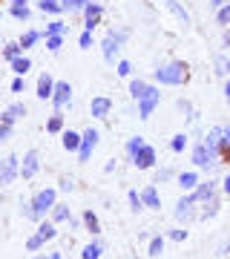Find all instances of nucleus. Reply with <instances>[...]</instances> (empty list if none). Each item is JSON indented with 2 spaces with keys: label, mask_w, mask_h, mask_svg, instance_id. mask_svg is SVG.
<instances>
[{
  "label": "nucleus",
  "mask_w": 230,
  "mask_h": 259,
  "mask_svg": "<svg viewBox=\"0 0 230 259\" xmlns=\"http://www.w3.org/2000/svg\"><path fill=\"white\" fill-rule=\"evenodd\" d=\"M141 202H144V207H161V199H158V193H156V185H150V187H144V193H141Z\"/></svg>",
  "instance_id": "obj_16"
},
{
  "label": "nucleus",
  "mask_w": 230,
  "mask_h": 259,
  "mask_svg": "<svg viewBox=\"0 0 230 259\" xmlns=\"http://www.w3.org/2000/svg\"><path fill=\"white\" fill-rule=\"evenodd\" d=\"M61 32H64V23H49V26H46V35H61Z\"/></svg>",
  "instance_id": "obj_44"
},
{
  "label": "nucleus",
  "mask_w": 230,
  "mask_h": 259,
  "mask_svg": "<svg viewBox=\"0 0 230 259\" xmlns=\"http://www.w3.org/2000/svg\"><path fill=\"white\" fill-rule=\"evenodd\" d=\"M52 210H55V222H69V207H64V204H55Z\"/></svg>",
  "instance_id": "obj_37"
},
{
  "label": "nucleus",
  "mask_w": 230,
  "mask_h": 259,
  "mask_svg": "<svg viewBox=\"0 0 230 259\" xmlns=\"http://www.w3.org/2000/svg\"><path fill=\"white\" fill-rule=\"evenodd\" d=\"M147 87H150L147 81H141V78H138V81H132V83H129V95H132V98H135V101H138L141 95L147 93Z\"/></svg>",
  "instance_id": "obj_26"
},
{
  "label": "nucleus",
  "mask_w": 230,
  "mask_h": 259,
  "mask_svg": "<svg viewBox=\"0 0 230 259\" xmlns=\"http://www.w3.org/2000/svg\"><path fill=\"white\" fill-rule=\"evenodd\" d=\"M46 130H49V133H61V130H64V118H61V115H52L49 124H46Z\"/></svg>",
  "instance_id": "obj_38"
},
{
  "label": "nucleus",
  "mask_w": 230,
  "mask_h": 259,
  "mask_svg": "<svg viewBox=\"0 0 230 259\" xmlns=\"http://www.w3.org/2000/svg\"><path fill=\"white\" fill-rule=\"evenodd\" d=\"M190 196L196 199V204H199V202H207V199H213V196H216V182H207V185L196 187Z\"/></svg>",
  "instance_id": "obj_15"
},
{
  "label": "nucleus",
  "mask_w": 230,
  "mask_h": 259,
  "mask_svg": "<svg viewBox=\"0 0 230 259\" xmlns=\"http://www.w3.org/2000/svg\"><path fill=\"white\" fill-rule=\"evenodd\" d=\"M20 213H23L26 219H32V222H40V219H43V216L35 210V204H32V202H23V204H20Z\"/></svg>",
  "instance_id": "obj_27"
},
{
  "label": "nucleus",
  "mask_w": 230,
  "mask_h": 259,
  "mask_svg": "<svg viewBox=\"0 0 230 259\" xmlns=\"http://www.w3.org/2000/svg\"><path fill=\"white\" fill-rule=\"evenodd\" d=\"M164 3H167V9H170V12H173V15H175V18L181 20L184 26H187V23H190V15H187V12H184V6H178V0H164Z\"/></svg>",
  "instance_id": "obj_19"
},
{
  "label": "nucleus",
  "mask_w": 230,
  "mask_h": 259,
  "mask_svg": "<svg viewBox=\"0 0 230 259\" xmlns=\"http://www.w3.org/2000/svg\"><path fill=\"white\" fill-rule=\"evenodd\" d=\"M216 75H221V78H227L230 75V58H224V55H216Z\"/></svg>",
  "instance_id": "obj_23"
},
{
  "label": "nucleus",
  "mask_w": 230,
  "mask_h": 259,
  "mask_svg": "<svg viewBox=\"0 0 230 259\" xmlns=\"http://www.w3.org/2000/svg\"><path fill=\"white\" fill-rule=\"evenodd\" d=\"M98 139H101V136H98V130H92V127L81 136V150H78V158H81V161H89L92 150L98 147Z\"/></svg>",
  "instance_id": "obj_6"
},
{
  "label": "nucleus",
  "mask_w": 230,
  "mask_h": 259,
  "mask_svg": "<svg viewBox=\"0 0 230 259\" xmlns=\"http://www.w3.org/2000/svg\"><path fill=\"white\" fill-rule=\"evenodd\" d=\"M227 104H230V98H227Z\"/></svg>",
  "instance_id": "obj_63"
},
{
  "label": "nucleus",
  "mask_w": 230,
  "mask_h": 259,
  "mask_svg": "<svg viewBox=\"0 0 230 259\" xmlns=\"http://www.w3.org/2000/svg\"><path fill=\"white\" fill-rule=\"evenodd\" d=\"M101 15H104V9L98 6V3H86V6H83V18H86V23H83V26H86V32H92V29L98 26Z\"/></svg>",
  "instance_id": "obj_11"
},
{
  "label": "nucleus",
  "mask_w": 230,
  "mask_h": 259,
  "mask_svg": "<svg viewBox=\"0 0 230 259\" xmlns=\"http://www.w3.org/2000/svg\"><path fill=\"white\" fill-rule=\"evenodd\" d=\"M61 47H64V37L61 35H46V49L49 52H58Z\"/></svg>",
  "instance_id": "obj_33"
},
{
  "label": "nucleus",
  "mask_w": 230,
  "mask_h": 259,
  "mask_svg": "<svg viewBox=\"0 0 230 259\" xmlns=\"http://www.w3.org/2000/svg\"><path fill=\"white\" fill-rule=\"evenodd\" d=\"M9 133H12V127H6V124H0V141H6V139H9Z\"/></svg>",
  "instance_id": "obj_52"
},
{
  "label": "nucleus",
  "mask_w": 230,
  "mask_h": 259,
  "mask_svg": "<svg viewBox=\"0 0 230 259\" xmlns=\"http://www.w3.org/2000/svg\"><path fill=\"white\" fill-rule=\"evenodd\" d=\"M69 101H72V87H69L66 81L55 83V93H52V104H55L58 110H61V107H66Z\"/></svg>",
  "instance_id": "obj_9"
},
{
  "label": "nucleus",
  "mask_w": 230,
  "mask_h": 259,
  "mask_svg": "<svg viewBox=\"0 0 230 259\" xmlns=\"http://www.w3.org/2000/svg\"><path fill=\"white\" fill-rule=\"evenodd\" d=\"M35 259H46V256H35Z\"/></svg>",
  "instance_id": "obj_61"
},
{
  "label": "nucleus",
  "mask_w": 230,
  "mask_h": 259,
  "mask_svg": "<svg viewBox=\"0 0 230 259\" xmlns=\"http://www.w3.org/2000/svg\"><path fill=\"white\" fill-rule=\"evenodd\" d=\"M129 161H132V164H135L138 170H150V167L156 164V150L150 147V144H144V147L138 150L135 156L129 158Z\"/></svg>",
  "instance_id": "obj_8"
},
{
  "label": "nucleus",
  "mask_w": 230,
  "mask_h": 259,
  "mask_svg": "<svg viewBox=\"0 0 230 259\" xmlns=\"http://www.w3.org/2000/svg\"><path fill=\"white\" fill-rule=\"evenodd\" d=\"M20 52H23V49H20V44H9V47L3 49V55H6V61H15V58H20Z\"/></svg>",
  "instance_id": "obj_35"
},
{
  "label": "nucleus",
  "mask_w": 230,
  "mask_h": 259,
  "mask_svg": "<svg viewBox=\"0 0 230 259\" xmlns=\"http://www.w3.org/2000/svg\"><path fill=\"white\" fill-rule=\"evenodd\" d=\"M83 225H86V231L89 233H101V225H98V216L92 210H86L83 213Z\"/></svg>",
  "instance_id": "obj_22"
},
{
  "label": "nucleus",
  "mask_w": 230,
  "mask_h": 259,
  "mask_svg": "<svg viewBox=\"0 0 230 259\" xmlns=\"http://www.w3.org/2000/svg\"><path fill=\"white\" fill-rule=\"evenodd\" d=\"M224 47H230V29L224 32Z\"/></svg>",
  "instance_id": "obj_58"
},
{
  "label": "nucleus",
  "mask_w": 230,
  "mask_h": 259,
  "mask_svg": "<svg viewBox=\"0 0 230 259\" xmlns=\"http://www.w3.org/2000/svg\"><path fill=\"white\" fill-rule=\"evenodd\" d=\"M178 185H181L184 190H196V187H199V176H196L193 170H190V173H181V176H178Z\"/></svg>",
  "instance_id": "obj_20"
},
{
  "label": "nucleus",
  "mask_w": 230,
  "mask_h": 259,
  "mask_svg": "<svg viewBox=\"0 0 230 259\" xmlns=\"http://www.w3.org/2000/svg\"><path fill=\"white\" fill-rule=\"evenodd\" d=\"M170 239H173V242H181V239H187V231H181V228H178V231H170Z\"/></svg>",
  "instance_id": "obj_48"
},
{
  "label": "nucleus",
  "mask_w": 230,
  "mask_h": 259,
  "mask_svg": "<svg viewBox=\"0 0 230 259\" xmlns=\"http://www.w3.org/2000/svg\"><path fill=\"white\" fill-rule=\"evenodd\" d=\"M64 147L69 150V153H78V150H81V136L72 133V130H66L64 133Z\"/></svg>",
  "instance_id": "obj_18"
},
{
  "label": "nucleus",
  "mask_w": 230,
  "mask_h": 259,
  "mask_svg": "<svg viewBox=\"0 0 230 259\" xmlns=\"http://www.w3.org/2000/svg\"><path fill=\"white\" fill-rule=\"evenodd\" d=\"M224 95L230 98V78H227V83H224Z\"/></svg>",
  "instance_id": "obj_59"
},
{
  "label": "nucleus",
  "mask_w": 230,
  "mask_h": 259,
  "mask_svg": "<svg viewBox=\"0 0 230 259\" xmlns=\"http://www.w3.org/2000/svg\"><path fill=\"white\" fill-rule=\"evenodd\" d=\"M221 136H224V127H213L210 133H207V147L210 150H216V153H221Z\"/></svg>",
  "instance_id": "obj_17"
},
{
  "label": "nucleus",
  "mask_w": 230,
  "mask_h": 259,
  "mask_svg": "<svg viewBox=\"0 0 230 259\" xmlns=\"http://www.w3.org/2000/svg\"><path fill=\"white\" fill-rule=\"evenodd\" d=\"M9 115H12V118H20V115H26V107H23V104H12Z\"/></svg>",
  "instance_id": "obj_43"
},
{
  "label": "nucleus",
  "mask_w": 230,
  "mask_h": 259,
  "mask_svg": "<svg viewBox=\"0 0 230 259\" xmlns=\"http://www.w3.org/2000/svg\"><path fill=\"white\" fill-rule=\"evenodd\" d=\"M32 204H35V210L40 213V216H46V210H52V207H55V190H52V187L37 190V193L32 196Z\"/></svg>",
  "instance_id": "obj_5"
},
{
  "label": "nucleus",
  "mask_w": 230,
  "mask_h": 259,
  "mask_svg": "<svg viewBox=\"0 0 230 259\" xmlns=\"http://www.w3.org/2000/svg\"><path fill=\"white\" fill-rule=\"evenodd\" d=\"M0 204H3V196H0Z\"/></svg>",
  "instance_id": "obj_62"
},
{
  "label": "nucleus",
  "mask_w": 230,
  "mask_h": 259,
  "mask_svg": "<svg viewBox=\"0 0 230 259\" xmlns=\"http://www.w3.org/2000/svg\"><path fill=\"white\" fill-rule=\"evenodd\" d=\"M37 40H40V32H35V29H32V32H26V35L20 37V49H29V47H35Z\"/></svg>",
  "instance_id": "obj_30"
},
{
  "label": "nucleus",
  "mask_w": 230,
  "mask_h": 259,
  "mask_svg": "<svg viewBox=\"0 0 230 259\" xmlns=\"http://www.w3.org/2000/svg\"><path fill=\"white\" fill-rule=\"evenodd\" d=\"M52 93H55V81H52V75L43 72L40 78H37V98H52Z\"/></svg>",
  "instance_id": "obj_13"
},
{
  "label": "nucleus",
  "mask_w": 230,
  "mask_h": 259,
  "mask_svg": "<svg viewBox=\"0 0 230 259\" xmlns=\"http://www.w3.org/2000/svg\"><path fill=\"white\" fill-rule=\"evenodd\" d=\"M127 199H129V207H132V210H141V207H144V202H141V196H138L135 193V190H129V193H127Z\"/></svg>",
  "instance_id": "obj_39"
},
{
  "label": "nucleus",
  "mask_w": 230,
  "mask_h": 259,
  "mask_svg": "<svg viewBox=\"0 0 230 259\" xmlns=\"http://www.w3.org/2000/svg\"><path fill=\"white\" fill-rule=\"evenodd\" d=\"M193 204H196L193 196H184L181 202L175 204V219H178V222H181V219H190V216H193Z\"/></svg>",
  "instance_id": "obj_14"
},
{
  "label": "nucleus",
  "mask_w": 230,
  "mask_h": 259,
  "mask_svg": "<svg viewBox=\"0 0 230 259\" xmlns=\"http://www.w3.org/2000/svg\"><path fill=\"white\" fill-rule=\"evenodd\" d=\"M132 72V64H129V61H121L118 64V75H129Z\"/></svg>",
  "instance_id": "obj_50"
},
{
  "label": "nucleus",
  "mask_w": 230,
  "mask_h": 259,
  "mask_svg": "<svg viewBox=\"0 0 230 259\" xmlns=\"http://www.w3.org/2000/svg\"><path fill=\"white\" fill-rule=\"evenodd\" d=\"M37 167H40V161H37V153L35 150H29L26 156H23V161H20V176L23 179H32L37 173Z\"/></svg>",
  "instance_id": "obj_10"
},
{
  "label": "nucleus",
  "mask_w": 230,
  "mask_h": 259,
  "mask_svg": "<svg viewBox=\"0 0 230 259\" xmlns=\"http://www.w3.org/2000/svg\"><path fill=\"white\" fill-rule=\"evenodd\" d=\"M49 259H61V256H58V253H52V256H49Z\"/></svg>",
  "instance_id": "obj_60"
},
{
  "label": "nucleus",
  "mask_w": 230,
  "mask_h": 259,
  "mask_svg": "<svg viewBox=\"0 0 230 259\" xmlns=\"http://www.w3.org/2000/svg\"><path fill=\"white\" fill-rule=\"evenodd\" d=\"M112 110V101L110 98H104V95H98V98H92L89 104V112H92V118H107Z\"/></svg>",
  "instance_id": "obj_12"
},
{
  "label": "nucleus",
  "mask_w": 230,
  "mask_h": 259,
  "mask_svg": "<svg viewBox=\"0 0 230 259\" xmlns=\"http://www.w3.org/2000/svg\"><path fill=\"white\" fill-rule=\"evenodd\" d=\"M81 259H101V245L98 242H92V245H86L81 253Z\"/></svg>",
  "instance_id": "obj_31"
},
{
  "label": "nucleus",
  "mask_w": 230,
  "mask_h": 259,
  "mask_svg": "<svg viewBox=\"0 0 230 259\" xmlns=\"http://www.w3.org/2000/svg\"><path fill=\"white\" fill-rule=\"evenodd\" d=\"M37 236H40V239H55V236H58V231H55V225H52V222H43V225H40V228H37Z\"/></svg>",
  "instance_id": "obj_29"
},
{
  "label": "nucleus",
  "mask_w": 230,
  "mask_h": 259,
  "mask_svg": "<svg viewBox=\"0 0 230 259\" xmlns=\"http://www.w3.org/2000/svg\"><path fill=\"white\" fill-rule=\"evenodd\" d=\"M20 176V164H18V156H9L3 164H0V185H12L15 179Z\"/></svg>",
  "instance_id": "obj_7"
},
{
  "label": "nucleus",
  "mask_w": 230,
  "mask_h": 259,
  "mask_svg": "<svg viewBox=\"0 0 230 259\" xmlns=\"http://www.w3.org/2000/svg\"><path fill=\"white\" fill-rule=\"evenodd\" d=\"M216 213H219V202H216V196H213V199H207V202H204V210L199 213V219H213Z\"/></svg>",
  "instance_id": "obj_21"
},
{
  "label": "nucleus",
  "mask_w": 230,
  "mask_h": 259,
  "mask_svg": "<svg viewBox=\"0 0 230 259\" xmlns=\"http://www.w3.org/2000/svg\"><path fill=\"white\" fill-rule=\"evenodd\" d=\"M86 3H89V0H61V9L64 12H83Z\"/></svg>",
  "instance_id": "obj_28"
},
{
  "label": "nucleus",
  "mask_w": 230,
  "mask_h": 259,
  "mask_svg": "<svg viewBox=\"0 0 230 259\" xmlns=\"http://www.w3.org/2000/svg\"><path fill=\"white\" fill-rule=\"evenodd\" d=\"M72 187H75L72 176H61V190H72Z\"/></svg>",
  "instance_id": "obj_47"
},
{
  "label": "nucleus",
  "mask_w": 230,
  "mask_h": 259,
  "mask_svg": "<svg viewBox=\"0 0 230 259\" xmlns=\"http://www.w3.org/2000/svg\"><path fill=\"white\" fill-rule=\"evenodd\" d=\"M12 93H23V81H20V78L12 81Z\"/></svg>",
  "instance_id": "obj_53"
},
{
  "label": "nucleus",
  "mask_w": 230,
  "mask_h": 259,
  "mask_svg": "<svg viewBox=\"0 0 230 259\" xmlns=\"http://www.w3.org/2000/svg\"><path fill=\"white\" fill-rule=\"evenodd\" d=\"M210 3H213V9H216V12H219V9H221V6H227V3H230V0H210Z\"/></svg>",
  "instance_id": "obj_54"
},
{
  "label": "nucleus",
  "mask_w": 230,
  "mask_h": 259,
  "mask_svg": "<svg viewBox=\"0 0 230 259\" xmlns=\"http://www.w3.org/2000/svg\"><path fill=\"white\" fill-rule=\"evenodd\" d=\"M144 147V139H141V136H135V139H129L127 141V158H132L138 153V150Z\"/></svg>",
  "instance_id": "obj_32"
},
{
  "label": "nucleus",
  "mask_w": 230,
  "mask_h": 259,
  "mask_svg": "<svg viewBox=\"0 0 230 259\" xmlns=\"http://www.w3.org/2000/svg\"><path fill=\"white\" fill-rule=\"evenodd\" d=\"M127 40V29H121V32H110V35L104 37V61H115V52L121 49V44Z\"/></svg>",
  "instance_id": "obj_4"
},
{
  "label": "nucleus",
  "mask_w": 230,
  "mask_h": 259,
  "mask_svg": "<svg viewBox=\"0 0 230 259\" xmlns=\"http://www.w3.org/2000/svg\"><path fill=\"white\" fill-rule=\"evenodd\" d=\"M170 179H173V170H158L156 185H161V182H170Z\"/></svg>",
  "instance_id": "obj_45"
},
{
  "label": "nucleus",
  "mask_w": 230,
  "mask_h": 259,
  "mask_svg": "<svg viewBox=\"0 0 230 259\" xmlns=\"http://www.w3.org/2000/svg\"><path fill=\"white\" fill-rule=\"evenodd\" d=\"M161 250H164V239L161 236L150 239V256H161Z\"/></svg>",
  "instance_id": "obj_36"
},
{
  "label": "nucleus",
  "mask_w": 230,
  "mask_h": 259,
  "mask_svg": "<svg viewBox=\"0 0 230 259\" xmlns=\"http://www.w3.org/2000/svg\"><path fill=\"white\" fill-rule=\"evenodd\" d=\"M193 164L196 167H216V164H219V153L210 150L202 141V144H196V147H193Z\"/></svg>",
  "instance_id": "obj_3"
},
{
  "label": "nucleus",
  "mask_w": 230,
  "mask_h": 259,
  "mask_svg": "<svg viewBox=\"0 0 230 259\" xmlns=\"http://www.w3.org/2000/svg\"><path fill=\"white\" fill-rule=\"evenodd\" d=\"M12 69H15V75H26L29 69H32V64H29V58H15V61H12Z\"/></svg>",
  "instance_id": "obj_24"
},
{
  "label": "nucleus",
  "mask_w": 230,
  "mask_h": 259,
  "mask_svg": "<svg viewBox=\"0 0 230 259\" xmlns=\"http://www.w3.org/2000/svg\"><path fill=\"white\" fill-rule=\"evenodd\" d=\"M187 78H190V66L184 61H173V64H164L156 69V81L167 83V87H181V83H187Z\"/></svg>",
  "instance_id": "obj_1"
},
{
  "label": "nucleus",
  "mask_w": 230,
  "mask_h": 259,
  "mask_svg": "<svg viewBox=\"0 0 230 259\" xmlns=\"http://www.w3.org/2000/svg\"><path fill=\"white\" fill-rule=\"evenodd\" d=\"M37 9H40V12H49V15H58V12H64L58 0H37Z\"/></svg>",
  "instance_id": "obj_25"
},
{
  "label": "nucleus",
  "mask_w": 230,
  "mask_h": 259,
  "mask_svg": "<svg viewBox=\"0 0 230 259\" xmlns=\"http://www.w3.org/2000/svg\"><path fill=\"white\" fill-rule=\"evenodd\" d=\"M216 20H219L221 26H227V23H230V3H227V6H221V9L216 12Z\"/></svg>",
  "instance_id": "obj_40"
},
{
  "label": "nucleus",
  "mask_w": 230,
  "mask_h": 259,
  "mask_svg": "<svg viewBox=\"0 0 230 259\" xmlns=\"http://www.w3.org/2000/svg\"><path fill=\"white\" fill-rule=\"evenodd\" d=\"M78 44H81V49H89V47H92V32H83Z\"/></svg>",
  "instance_id": "obj_46"
},
{
  "label": "nucleus",
  "mask_w": 230,
  "mask_h": 259,
  "mask_svg": "<svg viewBox=\"0 0 230 259\" xmlns=\"http://www.w3.org/2000/svg\"><path fill=\"white\" fill-rule=\"evenodd\" d=\"M0 124H6V127H12V124H15V118L9 115V110H6L3 115H0Z\"/></svg>",
  "instance_id": "obj_51"
},
{
  "label": "nucleus",
  "mask_w": 230,
  "mask_h": 259,
  "mask_svg": "<svg viewBox=\"0 0 230 259\" xmlns=\"http://www.w3.org/2000/svg\"><path fill=\"white\" fill-rule=\"evenodd\" d=\"M221 150H230V124L224 127V136H221Z\"/></svg>",
  "instance_id": "obj_49"
},
{
  "label": "nucleus",
  "mask_w": 230,
  "mask_h": 259,
  "mask_svg": "<svg viewBox=\"0 0 230 259\" xmlns=\"http://www.w3.org/2000/svg\"><path fill=\"white\" fill-rule=\"evenodd\" d=\"M12 15L18 20H29V6H12Z\"/></svg>",
  "instance_id": "obj_41"
},
{
  "label": "nucleus",
  "mask_w": 230,
  "mask_h": 259,
  "mask_svg": "<svg viewBox=\"0 0 230 259\" xmlns=\"http://www.w3.org/2000/svg\"><path fill=\"white\" fill-rule=\"evenodd\" d=\"M184 147H187V136H173V141H170V150L173 153H184Z\"/></svg>",
  "instance_id": "obj_34"
},
{
  "label": "nucleus",
  "mask_w": 230,
  "mask_h": 259,
  "mask_svg": "<svg viewBox=\"0 0 230 259\" xmlns=\"http://www.w3.org/2000/svg\"><path fill=\"white\" fill-rule=\"evenodd\" d=\"M219 253H221V256H224V253H230V239H224V242H221V248H219Z\"/></svg>",
  "instance_id": "obj_55"
},
{
  "label": "nucleus",
  "mask_w": 230,
  "mask_h": 259,
  "mask_svg": "<svg viewBox=\"0 0 230 259\" xmlns=\"http://www.w3.org/2000/svg\"><path fill=\"white\" fill-rule=\"evenodd\" d=\"M178 110H184V112H193V107H190L187 101H178Z\"/></svg>",
  "instance_id": "obj_56"
},
{
  "label": "nucleus",
  "mask_w": 230,
  "mask_h": 259,
  "mask_svg": "<svg viewBox=\"0 0 230 259\" xmlns=\"http://www.w3.org/2000/svg\"><path fill=\"white\" fill-rule=\"evenodd\" d=\"M40 245H43V239H40L37 233H35V236H29V239H26V248H29V250H40Z\"/></svg>",
  "instance_id": "obj_42"
},
{
  "label": "nucleus",
  "mask_w": 230,
  "mask_h": 259,
  "mask_svg": "<svg viewBox=\"0 0 230 259\" xmlns=\"http://www.w3.org/2000/svg\"><path fill=\"white\" fill-rule=\"evenodd\" d=\"M158 101H161V93H158L156 87H147V93L138 98V118H150L153 110L158 107Z\"/></svg>",
  "instance_id": "obj_2"
},
{
  "label": "nucleus",
  "mask_w": 230,
  "mask_h": 259,
  "mask_svg": "<svg viewBox=\"0 0 230 259\" xmlns=\"http://www.w3.org/2000/svg\"><path fill=\"white\" fill-rule=\"evenodd\" d=\"M221 190H224V193H227V196H230V176H227V179H224V185H221Z\"/></svg>",
  "instance_id": "obj_57"
}]
</instances>
